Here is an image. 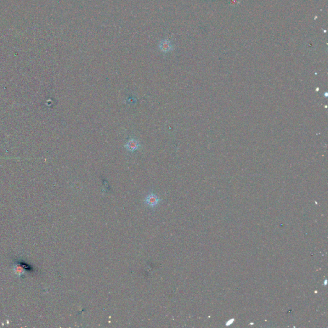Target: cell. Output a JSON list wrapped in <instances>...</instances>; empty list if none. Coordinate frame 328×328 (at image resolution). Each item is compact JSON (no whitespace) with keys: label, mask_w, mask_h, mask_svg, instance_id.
Masks as SVG:
<instances>
[{"label":"cell","mask_w":328,"mask_h":328,"mask_svg":"<svg viewBox=\"0 0 328 328\" xmlns=\"http://www.w3.org/2000/svg\"><path fill=\"white\" fill-rule=\"evenodd\" d=\"M140 147V145L139 142L135 139H130L125 144V147L126 148L128 151L130 152H133L139 150Z\"/></svg>","instance_id":"7a4b0ae2"},{"label":"cell","mask_w":328,"mask_h":328,"mask_svg":"<svg viewBox=\"0 0 328 328\" xmlns=\"http://www.w3.org/2000/svg\"><path fill=\"white\" fill-rule=\"evenodd\" d=\"M161 50L163 52H168L172 49V46H171L168 41L163 42V43L160 46Z\"/></svg>","instance_id":"3957f363"},{"label":"cell","mask_w":328,"mask_h":328,"mask_svg":"<svg viewBox=\"0 0 328 328\" xmlns=\"http://www.w3.org/2000/svg\"><path fill=\"white\" fill-rule=\"evenodd\" d=\"M145 204H146L147 207L151 208H155L160 204L161 202V199L158 197L157 195H156L154 193H150L147 195V196L145 198Z\"/></svg>","instance_id":"6da1fadb"}]
</instances>
